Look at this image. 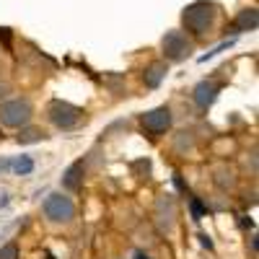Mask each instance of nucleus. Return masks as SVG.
Listing matches in <instances>:
<instances>
[{
    "label": "nucleus",
    "instance_id": "obj_1",
    "mask_svg": "<svg viewBox=\"0 0 259 259\" xmlns=\"http://www.w3.org/2000/svg\"><path fill=\"white\" fill-rule=\"evenodd\" d=\"M215 21V3H207V0H197L184 8L182 13V24L187 31H192L194 36H205L212 29Z\"/></svg>",
    "mask_w": 259,
    "mask_h": 259
},
{
    "label": "nucleus",
    "instance_id": "obj_2",
    "mask_svg": "<svg viewBox=\"0 0 259 259\" xmlns=\"http://www.w3.org/2000/svg\"><path fill=\"white\" fill-rule=\"evenodd\" d=\"M31 119V104L26 99H13L0 104V122L6 127H24Z\"/></svg>",
    "mask_w": 259,
    "mask_h": 259
},
{
    "label": "nucleus",
    "instance_id": "obj_3",
    "mask_svg": "<svg viewBox=\"0 0 259 259\" xmlns=\"http://www.w3.org/2000/svg\"><path fill=\"white\" fill-rule=\"evenodd\" d=\"M80 109L78 106H73V104H68V101H52L50 106H47V117H50V122L55 124V127H60V130H73L78 122H80Z\"/></svg>",
    "mask_w": 259,
    "mask_h": 259
},
{
    "label": "nucleus",
    "instance_id": "obj_4",
    "mask_svg": "<svg viewBox=\"0 0 259 259\" xmlns=\"http://www.w3.org/2000/svg\"><path fill=\"white\" fill-rule=\"evenodd\" d=\"M45 215L52 221V223H68L73 215H75V205L70 197H65V194L55 192L45 200Z\"/></svg>",
    "mask_w": 259,
    "mask_h": 259
},
{
    "label": "nucleus",
    "instance_id": "obj_5",
    "mask_svg": "<svg viewBox=\"0 0 259 259\" xmlns=\"http://www.w3.org/2000/svg\"><path fill=\"white\" fill-rule=\"evenodd\" d=\"M163 55H166V60H171V62H182L184 57H189V52H192V41L182 34V31H168L166 36H163Z\"/></svg>",
    "mask_w": 259,
    "mask_h": 259
},
{
    "label": "nucleus",
    "instance_id": "obj_6",
    "mask_svg": "<svg viewBox=\"0 0 259 259\" xmlns=\"http://www.w3.org/2000/svg\"><path fill=\"white\" fill-rule=\"evenodd\" d=\"M171 127V109L168 106H156L143 114V130L150 135H163Z\"/></svg>",
    "mask_w": 259,
    "mask_h": 259
},
{
    "label": "nucleus",
    "instance_id": "obj_7",
    "mask_svg": "<svg viewBox=\"0 0 259 259\" xmlns=\"http://www.w3.org/2000/svg\"><path fill=\"white\" fill-rule=\"evenodd\" d=\"M221 94V85L215 80H202L197 83V89H194V101H197L200 109H207V106H212V101L218 99Z\"/></svg>",
    "mask_w": 259,
    "mask_h": 259
},
{
    "label": "nucleus",
    "instance_id": "obj_8",
    "mask_svg": "<svg viewBox=\"0 0 259 259\" xmlns=\"http://www.w3.org/2000/svg\"><path fill=\"white\" fill-rule=\"evenodd\" d=\"M83 174H85L83 161L70 163L68 168H65V174H62V187H65V189H70V192H78V189L83 187Z\"/></svg>",
    "mask_w": 259,
    "mask_h": 259
},
{
    "label": "nucleus",
    "instance_id": "obj_9",
    "mask_svg": "<svg viewBox=\"0 0 259 259\" xmlns=\"http://www.w3.org/2000/svg\"><path fill=\"white\" fill-rule=\"evenodd\" d=\"M259 26V13L256 8H244L239 16H236V24H233V31L241 34V31H256Z\"/></svg>",
    "mask_w": 259,
    "mask_h": 259
},
{
    "label": "nucleus",
    "instance_id": "obj_10",
    "mask_svg": "<svg viewBox=\"0 0 259 259\" xmlns=\"http://www.w3.org/2000/svg\"><path fill=\"white\" fill-rule=\"evenodd\" d=\"M166 73H168L166 62H153V65H150V68L145 70L143 80H145V85H148V89H158V85H161V80L166 78Z\"/></svg>",
    "mask_w": 259,
    "mask_h": 259
},
{
    "label": "nucleus",
    "instance_id": "obj_11",
    "mask_svg": "<svg viewBox=\"0 0 259 259\" xmlns=\"http://www.w3.org/2000/svg\"><path fill=\"white\" fill-rule=\"evenodd\" d=\"M11 168L16 171L18 177H26V174H31V171H34V161H31L29 156H21V158H16V161L11 163Z\"/></svg>",
    "mask_w": 259,
    "mask_h": 259
},
{
    "label": "nucleus",
    "instance_id": "obj_12",
    "mask_svg": "<svg viewBox=\"0 0 259 259\" xmlns=\"http://www.w3.org/2000/svg\"><path fill=\"white\" fill-rule=\"evenodd\" d=\"M41 138H45V133H41V130H24V133L18 135V143H39Z\"/></svg>",
    "mask_w": 259,
    "mask_h": 259
},
{
    "label": "nucleus",
    "instance_id": "obj_13",
    "mask_svg": "<svg viewBox=\"0 0 259 259\" xmlns=\"http://www.w3.org/2000/svg\"><path fill=\"white\" fill-rule=\"evenodd\" d=\"M0 259H18V246L16 244H6L0 249Z\"/></svg>",
    "mask_w": 259,
    "mask_h": 259
},
{
    "label": "nucleus",
    "instance_id": "obj_14",
    "mask_svg": "<svg viewBox=\"0 0 259 259\" xmlns=\"http://www.w3.org/2000/svg\"><path fill=\"white\" fill-rule=\"evenodd\" d=\"M192 212H194V218H202V215H205V207L200 205V200H192Z\"/></svg>",
    "mask_w": 259,
    "mask_h": 259
},
{
    "label": "nucleus",
    "instance_id": "obj_15",
    "mask_svg": "<svg viewBox=\"0 0 259 259\" xmlns=\"http://www.w3.org/2000/svg\"><path fill=\"white\" fill-rule=\"evenodd\" d=\"M0 39L6 41V47H11V29H0Z\"/></svg>",
    "mask_w": 259,
    "mask_h": 259
},
{
    "label": "nucleus",
    "instance_id": "obj_16",
    "mask_svg": "<svg viewBox=\"0 0 259 259\" xmlns=\"http://www.w3.org/2000/svg\"><path fill=\"white\" fill-rule=\"evenodd\" d=\"M135 259H148V254H143V251H135Z\"/></svg>",
    "mask_w": 259,
    "mask_h": 259
}]
</instances>
